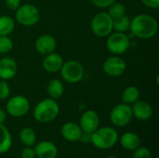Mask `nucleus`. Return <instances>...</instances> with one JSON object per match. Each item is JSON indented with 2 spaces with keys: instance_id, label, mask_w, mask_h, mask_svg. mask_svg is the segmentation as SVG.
I'll return each mask as SVG.
<instances>
[{
  "instance_id": "nucleus-1",
  "label": "nucleus",
  "mask_w": 159,
  "mask_h": 158,
  "mask_svg": "<svg viewBox=\"0 0 159 158\" xmlns=\"http://www.w3.org/2000/svg\"><path fill=\"white\" fill-rule=\"evenodd\" d=\"M129 29L133 35L142 39H149L157 34L158 23L149 14H139L130 20Z\"/></svg>"
},
{
  "instance_id": "nucleus-2",
  "label": "nucleus",
  "mask_w": 159,
  "mask_h": 158,
  "mask_svg": "<svg viewBox=\"0 0 159 158\" xmlns=\"http://www.w3.org/2000/svg\"><path fill=\"white\" fill-rule=\"evenodd\" d=\"M117 131L111 127L98 128L90 134V142L92 144L101 150H108L113 148L118 142Z\"/></svg>"
},
{
  "instance_id": "nucleus-3",
  "label": "nucleus",
  "mask_w": 159,
  "mask_h": 158,
  "mask_svg": "<svg viewBox=\"0 0 159 158\" xmlns=\"http://www.w3.org/2000/svg\"><path fill=\"white\" fill-rule=\"evenodd\" d=\"M60 113V107L56 100L51 98L39 102L34 109V117L37 122L48 123L53 121Z\"/></svg>"
},
{
  "instance_id": "nucleus-4",
  "label": "nucleus",
  "mask_w": 159,
  "mask_h": 158,
  "mask_svg": "<svg viewBox=\"0 0 159 158\" xmlns=\"http://www.w3.org/2000/svg\"><path fill=\"white\" fill-rule=\"evenodd\" d=\"M113 21L114 20L107 12H99L91 20V30L95 35L99 37H105L114 30Z\"/></svg>"
},
{
  "instance_id": "nucleus-5",
  "label": "nucleus",
  "mask_w": 159,
  "mask_h": 158,
  "mask_svg": "<svg viewBox=\"0 0 159 158\" xmlns=\"http://www.w3.org/2000/svg\"><path fill=\"white\" fill-rule=\"evenodd\" d=\"M16 20L23 26H33L36 24L40 19L38 8L31 4L20 6L16 10Z\"/></svg>"
},
{
  "instance_id": "nucleus-6",
  "label": "nucleus",
  "mask_w": 159,
  "mask_h": 158,
  "mask_svg": "<svg viewBox=\"0 0 159 158\" xmlns=\"http://www.w3.org/2000/svg\"><path fill=\"white\" fill-rule=\"evenodd\" d=\"M60 71L63 80L68 83H78L84 76V68L82 64L74 60L63 62Z\"/></svg>"
},
{
  "instance_id": "nucleus-7",
  "label": "nucleus",
  "mask_w": 159,
  "mask_h": 158,
  "mask_svg": "<svg viewBox=\"0 0 159 158\" xmlns=\"http://www.w3.org/2000/svg\"><path fill=\"white\" fill-rule=\"evenodd\" d=\"M132 117L131 107L123 102L116 105L110 112V120L116 127H126L131 122Z\"/></svg>"
},
{
  "instance_id": "nucleus-8",
  "label": "nucleus",
  "mask_w": 159,
  "mask_h": 158,
  "mask_svg": "<svg viewBox=\"0 0 159 158\" xmlns=\"http://www.w3.org/2000/svg\"><path fill=\"white\" fill-rule=\"evenodd\" d=\"M129 38L125 33L116 32L112 34L106 42L108 50L115 55H121L125 53L129 47Z\"/></svg>"
},
{
  "instance_id": "nucleus-9",
  "label": "nucleus",
  "mask_w": 159,
  "mask_h": 158,
  "mask_svg": "<svg viewBox=\"0 0 159 158\" xmlns=\"http://www.w3.org/2000/svg\"><path fill=\"white\" fill-rule=\"evenodd\" d=\"M7 112L13 117H20L25 115L30 109V102L28 99L22 95L11 97L6 105Z\"/></svg>"
},
{
  "instance_id": "nucleus-10",
  "label": "nucleus",
  "mask_w": 159,
  "mask_h": 158,
  "mask_svg": "<svg viewBox=\"0 0 159 158\" xmlns=\"http://www.w3.org/2000/svg\"><path fill=\"white\" fill-rule=\"evenodd\" d=\"M102 69L107 75L111 77H118L125 73L127 69V63L122 58H120L118 55H116L105 60Z\"/></svg>"
},
{
  "instance_id": "nucleus-11",
  "label": "nucleus",
  "mask_w": 159,
  "mask_h": 158,
  "mask_svg": "<svg viewBox=\"0 0 159 158\" xmlns=\"http://www.w3.org/2000/svg\"><path fill=\"white\" fill-rule=\"evenodd\" d=\"M100 125V117L98 114L93 110H88L83 113L80 117L79 126L83 132L91 134L94 132Z\"/></svg>"
},
{
  "instance_id": "nucleus-12",
  "label": "nucleus",
  "mask_w": 159,
  "mask_h": 158,
  "mask_svg": "<svg viewBox=\"0 0 159 158\" xmlns=\"http://www.w3.org/2000/svg\"><path fill=\"white\" fill-rule=\"evenodd\" d=\"M35 49L38 53L47 55L51 52H54L57 47L56 39L50 34H43L40 35L34 44Z\"/></svg>"
},
{
  "instance_id": "nucleus-13",
  "label": "nucleus",
  "mask_w": 159,
  "mask_h": 158,
  "mask_svg": "<svg viewBox=\"0 0 159 158\" xmlns=\"http://www.w3.org/2000/svg\"><path fill=\"white\" fill-rule=\"evenodd\" d=\"M131 110H132L133 116L142 121H146L150 119L154 114L152 106L150 105V103H148L145 101L138 100L133 103Z\"/></svg>"
},
{
  "instance_id": "nucleus-14",
  "label": "nucleus",
  "mask_w": 159,
  "mask_h": 158,
  "mask_svg": "<svg viewBox=\"0 0 159 158\" xmlns=\"http://www.w3.org/2000/svg\"><path fill=\"white\" fill-rule=\"evenodd\" d=\"M61 136L67 142H74L79 141L81 134H82V129L77 123L70 121V122H65L61 126Z\"/></svg>"
},
{
  "instance_id": "nucleus-15",
  "label": "nucleus",
  "mask_w": 159,
  "mask_h": 158,
  "mask_svg": "<svg viewBox=\"0 0 159 158\" xmlns=\"http://www.w3.org/2000/svg\"><path fill=\"white\" fill-rule=\"evenodd\" d=\"M18 72L17 62L8 57L3 58L0 60V78L2 80L12 79Z\"/></svg>"
},
{
  "instance_id": "nucleus-16",
  "label": "nucleus",
  "mask_w": 159,
  "mask_h": 158,
  "mask_svg": "<svg viewBox=\"0 0 159 158\" xmlns=\"http://www.w3.org/2000/svg\"><path fill=\"white\" fill-rule=\"evenodd\" d=\"M35 156L38 158H56L58 155L57 146L48 141H42L34 146Z\"/></svg>"
},
{
  "instance_id": "nucleus-17",
  "label": "nucleus",
  "mask_w": 159,
  "mask_h": 158,
  "mask_svg": "<svg viewBox=\"0 0 159 158\" xmlns=\"http://www.w3.org/2000/svg\"><path fill=\"white\" fill-rule=\"evenodd\" d=\"M62 64H63L62 57L60 54L54 52L47 54L43 61V68L48 73H55L60 71Z\"/></svg>"
},
{
  "instance_id": "nucleus-18",
  "label": "nucleus",
  "mask_w": 159,
  "mask_h": 158,
  "mask_svg": "<svg viewBox=\"0 0 159 158\" xmlns=\"http://www.w3.org/2000/svg\"><path fill=\"white\" fill-rule=\"evenodd\" d=\"M118 140L120 142L121 146L128 151H134L141 144L140 137L136 133L131 131L125 132Z\"/></svg>"
},
{
  "instance_id": "nucleus-19",
  "label": "nucleus",
  "mask_w": 159,
  "mask_h": 158,
  "mask_svg": "<svg viewBox=\"0 0 159 158\" xmlns=\"http://www.w3.org/2000/svg\"><path fill=\"white\" fill-rule=\"evenodd\" d=\"M64 91V86L60 79H52L47 86V92L49 98L57 100L61 98Z\"/></svg>"
},
{
  "instance_id": "nucleus-20",
  "label": "nucleus",
  "mask_w": 159,
  "mask_h": 158,
  "mask_svg": "<svg viewBox=\"0 0 159 158\" xmlns=\"http://www.w3.org/2000/svg\"><path fill=\"white\" fill-rule=\"evenodd\" d=\"M12 138L8 129L0 124V154H6L11 148Z\"/></svg>"
},
{
  "instance_id": "nucleus-21",
  "label": "nucleus",
  "mask_w": 159,
  "mask_h": 158,
  "mask_svg": "<svg viewBox=\"0 0 159 158\" xmlns=\"http://www.w3.org/2000/svg\"><path fill=\"white\" fill-rule=\"evenodd\" d=\"M140 98V90L138 89V88L134 87V86H129L127 87L123 92H122V102L123 103L126 104H133L135 102H137Z\"/></svg>"
},
{
  "instance_id": "nucleus-22",
  "label": "nucleus",
  "mask_w": 159,
  "mask_h": 158,
  "mask_svg": "<svg viewBox=\"0 0 159 158\" xmlns=\"http://www.w3.org/2000/svg\"><path fill=\"white\" fill-rule=\"evenodd\" d=\"M20 142L25 146H34L36 142V135L33 129L31 128H24L20 132Z\"/></svg>"
},
{
  "instance_id": "nucleus-23",
  "label": "nucleus",
  "mask_w": 159,
  "mask_h": 158,
  "mask_svg": "<svg viewBox=\"0 0 159 158\" xmlns=\"http://www.w3.org/2000/svg\"><path fill=\"white\" fill-rule=\"evenodd\" d=\"M15 22L12 18L7 15L0 16V35H8L13 32Z\"/></svg>"
},
{
  "instance_id": "nucleus-24",
  "label": "nucleus",
  "mask_w": 159,
  "mask_h": 158,
  "mask_svg": "<svg viewBox=\"0 0 159 158\" xmlns=\"http://www.w3.org/2000/svg\"><path fill=\"white\" fill-rule=\"evenodd\" d=\"M130 20L128 16L123 15L117 19H115L113 21V28L119 33H125L129 29Z\"/></svg>"
},
{
  "instance_id": "nucleus-25",
  "label": "nucleus",
  "mask_w": 159,
  "mask_h": 158,
  "mask_svg": "<svg viewBox=\"0 0 159 158\" xmlns=\"http://www.w3.org/2000/svg\"><path fill=\"white\" fill-rule=\"evenodd\" d=\"M110 17L115 20V19H117L123 15H125L126 13V7L123 4L121 3H118V2H114L110 7H109V10L107 12Z\"/></svg>"
},
{
  "instance_id": "nucleus-26",
  "label": "nucleus",
  "mask_w": 159,
  "mask_h": 158,
  "mask_svg": "<svg viewBox=\"0 0 159 158\" xmlns=\"http://www.w3.org/2000/svg\"><path fill=\"white\" fill-rule=\"evenodd\" d=\"M13 47V42L7 35H0V53L6 54Z\"/></svg>"
},
{
  "instance_id": "nucleus-27",
  "label": "nucleus",
  "mask_w": 159,
  "mask_h": 158,
  "mask_svg": "<svg viewBox=\"0 0 159 158\" xmlns=\"http://www.w3.org/2000/svg\"><path fill=\"white\" fill-rule=\"evenodd\" d=\"M151 152L146 147H138L134 150L132 158H151Z\"/></svg>"
},
{
  "instance_id": "nucleus-28",
  "label": "nucleus",
  "mask_w": 159,
  "mask_h": 158,
  "mask_svg": "<svg viewBox=\"0 0 159 158\" xmlns=\"http://www.w3.org/2000/svg\"><path fill=\"white\" fill-rule=\"evenodd\" d=\"M10 94V88L5 80L0 81V100H6Z\"/></svg>"
},
{
  "instance_id": "nucleus-29",
  "label": "nucleus",
  "mask_w": 159,
  "mask_h": 158,
  "mask_svg": "<svg viewBox=\"0 0 159 158\" xmlns=\"http://www.w3.org/2000/svg\"><path fill=\"white\" fill-rule=\"evenodd\" d=\"M21 158H34L35 157V152L33 147L26 146L21 151Z\"/></svg>"
},
{
  "instance_id": "nucleus-30",
  "label": "nucleus",
  "mask_w": 159,
  "mask_h": 158,
  "mask_svg": "<svg viewBox=\"0 0 159 158\" xmlns=\"http://www.w3.org/2000/svg\"><path fill=\"white\" fill-rule=\"evenodd\" d=\"M116 0H91L93 5H95L96 7H101V8L109 7Z\"/></svg>"
},
{
  "instance_id": "nucleus-31",
  "label": "nucleus",
  "mask_w": 159,
  "mask_h": 158,
  "mask_svg": "<svg viewBox=\"0 0 159 158\" xmlns=\"http://www.w3.org/2000/svg\"><path fill=\"white\" fill-rule=\"evenodd\" d=\"M5 3L10 10H16L20 6V0H5Z\"/></svg>"
},
{
  "instance_id": "nucleus-32",
  "label": "nucleus",
  "mask_w": 159,
  "mask_h": 158,
  "mask_svg": "<svg viewBox=\"0 0 159 158\" xmlns=\"http://www.w3.org/2000/svg\"><path fill=\"white\" fill-rule=\"evenodd\" d=\"M143 4L151 8H157L159 7V0H142Z\"/></svg>"
},
{
  "instance_id": "nucleus-33",
  "label": "nucleus",
  "mask_w": 159,
  "mask_h": 158,
  "mask_svg": "<svg viewBox=\"0 0 159 158\" xmlns=\"http://www.w3.org/2000/svg\"><path fill=\"white\" fill-rule=\"evenodd\" d=\"M6 120V113L4 110L0 109V124H3Z\"/></svg>"
},
{
  "instance_id": "nucleus-34",
  "label": "nucleus",
  "mask_w": 159,
  "mask_h": 158,
  "mask_svg": "<svg viewBox=\"0 0 159 158\" xmlns=\"http://www.w3.org/2000/svg\"><path fill=\"white\" fill-rule=\"evenodd\" d=\"M105 158H117V157H116V156H106Z\"/></svg>"
}]
</instances>
